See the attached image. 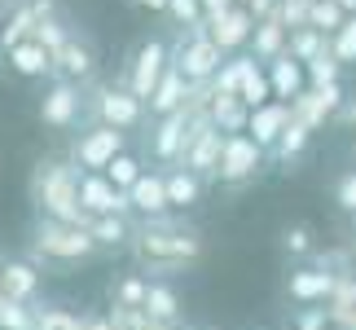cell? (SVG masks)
<instances>
[{
    "label": "cell",
    "instance_id": "1",
    "mask_svg": "<svg viewBox=\"0 0 356 330\" xmlns=\"http://www.w3.org/2000/svg\"><path fill=\"white\" fill-rule=\"evenodd\" d=\"M132 260L141 265V273H159V278L185 273L189 265L202 260V233L172 216L141 220L132 233Z\"/></svg>",
    "mask_w": 356,
    "mask_h": 330
},
{
    "label": "cell",
    "instance_id": "2",
    "mask_svg": "<svg viewBox=\"0 0 356 330\" xmlns=\"http://www.w3.org/2000/svg\"><path fill=\"white\" fill-rule=\"evenodd\" d=\"M79 172L71 159H44L31 176V203L40 216L66 220V225H88V212L79 203Z\"/></svg>",
    "mask_w": 356,
    "mask_h": 330
},
{
    "label": "cell",
    "instance_id": "3",
    "mask_svg": "<svg viewBox=\"0 0 356 330\" xmlns=\"http://www.w3.org/2000/svg\"><path fill=\"white\" fill-rule=\"evenodd\" d=\"M97 256V238L88 233V225H66V220H35V238H31V265L44 269H71Z\"/></svg>",
    "mask_w": 356,
    "mask_h": 330
},
{
    "label": "cell",
    "instance_id": "4",
    "mask_svg": "<svg viewBox=\"0 0 356 330\" xmlns=\"http://www.w3.org/2000/svg\"><path fill=\"white\" fill-rule=\"evenodd\" d=\"M225 62L229 58H225V49L207 36V22L194 26V31H181V40H176V49H172V66L189 79V84H211Z\"/></svg>",
    "mask_w": 356,
    "mask_h": 330
},
{
    "label": "cell",
    "instance_id": "5",
    "mask_svg": "<svg viewBox=\"0 0 356 330\" xmlns=\"http://www.w3.org/2000/svg\"><path fill=\"white\" fill-rule=\"evenodd\" d=\"M84 106L92 110V123H106V128H119V132L136 128V123L145 119V110H149L128 84H123V79H119V84H102Z\"/></svg>",
    "mask_w": 356,
    "mask_h": 330
},
{
    "label": "cell",
    "instance_id": "6",
    "mask_svg": "<svg viewBox=\"0 0 356 330\" xmlns=\"http://www.w3.org/2000/svg\"><path fill=\"white\" fill-rule=\"evenodd\" d=\"M220 155H225V132L211 123V115L194 119V128H189V136H185V150H181V168L198 172L202 181H216Z\"/></svg>",
    "mask_w": 356,
    "mask_h": 330
},
{
    "label": "cell",
    "instance_id": "7",
    "mask_svg": "<svg viewBox=\"0 0 356 330\" xmlns=\"http://www.w3.org/2000/svg\"><path fill=\"white\" fill-rule=\"evenodd\" d=\"M168 71H172V49L163 45V40H145V45L132 53L128 71H123V84H128L136 97L149 106V97H154V88L163 84V75H168Z\"/></svg>",
    "mask_w": 356,
    "mask_h": 330
},
{
    "label": "cell",
    "instance_id": "8",
    "mask_svg": "<svg viewBox=\"0 0 356 330\" xmlns=\"http://www.w3.org/2000/svg\"><path fill=\"white\" fill-rule=\"evenodd\" d=\"M119 155H123V132L106 128V123H92V128L79 132V141L71 146V163L79 172H106Z\"/></svg>",
    "mask_w": 356,
    "mask_h": 330
},
{
    "label": "cell",
    "instance_id": "9",
    "mask_svg": "<svg viewBox=\"0 0 356 330\" xmlns=\"http://www.w3.org/2000/svg\"><path fill=\"white\" fill-rule=\"evenodd\" d=\"M264 155H268V150L259 146V141H251L246 132L225 136V155H220V172H216V181H220V185L251 181V176L264 168Z\"/></svg>",
    "mask_w": 356,
    "mask_h": 330
},
{
    "label": "cell",
    "instance_id": "10",
    "mask_svg": "<svg viewBox=\"0 0 356 330\" xmlns=\"http://www.w3.org/2000/svg\"><path fill=\"white\" fill-rule=\"evenodd\" d=\"M79 203H84L88 220H92V216H128V212H132L128 194H123V189H115L106 172H84V176H79Z\"/></svg>",
    "mask_w": 356,
    "mask_h": 330
},
{
    "label": "cell",
    "instance_id": "11",
    "mask_svg": "<svg viewBox=\"0 0 356 330\" xmlns=\"http://www.w3.org/2000/svg\"><path fill=\"white\" fill-rule=\"evenodd\" d=\"M84 115V93H79L71 79H53V88L40 102V119L49 128H71V123Z\"/></svg>",
    "mask_w": 356,
    "mask_h": 330
},
{
    "label": "cell",
    "instance_id": "12",
    "mask_svg": "<svg viewBox=\"0 0 356 330\" xmlns=\"http://www.w3.org/2000/svg\"><path fill=\"white\" fill-rule=\"evenodd\" d=\"M194 128V115L181 106L176 115H163L154 123V136H149V150H154L159 163H181V150H185V136Z\"/></svg>",
    "mask_w": 356,
    "mask_h": 330
},
{
    "label": "cell",
    "instance_id": "13",
    "mask_svg": "<svg viewBox=\"0 0 356 330\" xmlns=\"http://www.w3.org/2000/svg\"><path fill=\"white\" fill-rule=\"evenodd\" d=\"M207 36H211L225 53L242 49L246 40L255 36V18H251V9H246V5H234V9H225V13H216V18H207Z\"/></svg>",
    "mask_w": 356,
    "mask_h": 330
},
{
    "label": "cell",
    "instance_id": "14",
    "mask_svg": "<svg viewBox=\"0 0 356 330\" xmlns=\"http://www.w3.org/2000/svg\"><path fill=\"white\" fill-rule=\"evenodd\" d=\"M128 203H132V212L141 216V220L168 216V207H172V198H168V172H145L141 181L128 189Z\"/></svg>",
    "mask_w": 356,
    "mask_h": 330
},
{
    "label": "cell",
    "instance_id": "15",
    "mask_svg": "<svg viewBox=\"0 0 356 330\" xmlns=\"http://www.w3.org/2000/svg\"><path fill=\"white\" fill-rule=\"evenodd\" d=\"M291 102H268V106H259V110H251V123H246V136L251 141H259L264 150H273L282 141V132L291 128Z\"/></svg>",
    "mask_w": 356,
    "mask_h": 330
},
{
    "label": "cell",
    "instance_id": "16",
    "mask_svg": "<svg viewBox=\"0 0 356 330\" xmlns=\"http://www.w3.org/2000/svg\"><path fill=\"white\" fill-rule=\"evenodd\" d=\"M268 79H273V102H295L299 93H308V66L295 62L291 53L268 62Z\"/></svg>",
    "mask_w": 356,
    "mask_h": 330
},
{
    "label": "cell",
    "instance_id": "17",
    "mask_svg": "<svg viewBox=\"0 0 356 330\" xmlns=\"http://www.w3.org/2000/svg\"><path fill=\"white\" fill-rule=\"evenodd\" d=\"M92 75V49L84 40H66V45L53 53V79H71V84H84Z\"/></svg>",
    "mask_w": 356,
    "mask_h": 330
},
{
    "label": "cell",
    "instance_id": "18",
    "mask_svg": "<svg viewBox=\"0 0 356 330\" xmlns=\"http://www.w3.org/2000/svg\"><path fill=\"white\" fill-rule=\"evenodd\" d=\"M0 291H5V299L31 304L35 291H40V269L31 265V260H9V265L0 269Z\"/></svg>",
    "mask_w": 356,
    "mask_h": 330
},
{
    "label": "cell",
    "instance_id": "19",
    "mask_svg": "<svg viewBox=\"0 0 356 330\" xmlns=\"http://www.w3.org/2000/svg\"><path fill=\"white\" fill-rule=\"evenodd\" d=\"M286 45H291V26L282 22V13L277 18H268V22H255V36H251V58L255 62H277Z\"/></svg>",
    "mask_w": 356,
    "mask_h": 330
},
{
    "label": "cell",
    "instance_id": "20",
    "mask_svg": "<svg viewBox=\"0 0 356 330\" xmlns=\"http://www.w3.org/2000/svg\"><path fill=\"white\" fill-rule=\"evenodd\" d=\"M339 291V278L330 269H299L291 273V299H299V304H317V299L334 295Z\"/></svg>",
    "mask_w": 356,
    "mask_h": 330
},
{
    "label": "cell",
    "instance_id": "21",
    "mask_svg": "<svg viewBox=\"0 0 356 330\" xmlns=\"http://www.w3.org/2000/svg\"><path fill=\"white\" fill-rule=\"evenodd\" d=\"M185 97H189V79H185L181 71H176V66H172V71L163 75V84L154 88V97H149V115H154V119L176 115V110L185 106Z\"/></svg>",
    "mask_w": 356,
    "mask_h": 330
},
{
    "label": "cell",
    "instance_id": "22",
    "mask_svg": "<svg viewBox=\"0 0 356 330\" xmlns=\"http://www.w3.org/2000/svg\"><path fill=\"white\" fill-rule=\"evenodd\" d=\"M9 66L26 79H40V75H53V53L35 40H22L18 49H9Z\"/></svg>",
    "mask_w": 356,
    "mask_h": 330
},
{
    "label": "cell",
    "instance_id": "23",
    "mask_svg": "<svg viewBox=\"0 0 356 330\" xmlns=\"http://www.w3.org/2000/svg\"><path fill=\"white\" fill-rule=\"evenodd\" d=\"M211 123H216L225 136L246 132V123H251V106H246L242 97H225V93H216V102H211Z\"/></svg>",
    "mask_w": 356,
    "mask_h": 330
},
{
    "label": "cell",
    "instance_id": "24",
    "mask_svg": "<svg viewBox=\"0 0 356 330\" xmlns=\"http://www.w3.org/2000/svg\"><path fill=\"white\" fill-rule=\"evenodd\" d=\"M202 176L198 172H189V168H181V163H176V168L168 172V198H172V207H194V203L202 198Z\"/></svg>",
    "mask_w": 356,
    "mask_h": 330
},
{
    "label": "cell",
    "instance_id": "25",
    "mask_svg": "<svg viewBox=\"0 0 356 330\" xmlns=\"http://www.w3.org/2000/svg\"><path fill=\"white\" fill-rule=\"evenodd\" d=\"M88 233L97 238V246H132L136 225H132L128 216H92L88 220Z\"/></svg>",
    "mask_w": 356,
    "mask_h": 330
},
{
    "label": "cell",
    "instance_id": "26",
    "mask_svg": "<svg viewBox=\"0 0 356 330\" xmlns=\"http://www.w3.org/2000/svg\"><path fill=\"white\" fill-rule=\"evenodd\" d=\"M330 49V36H321L317 26H299V31H291V45H286V53H291L295 62H317L321 53Z\"/></svg>",
    "mask_w": 356,
    "mask_h": 330
},
{
    "label": "cell",
    "instance_id": "27",
    "mask_svg": "<svg viewBox=\"0 0 356 330\" xmlns=\"http://www.w3.org/2000/svg\"><path fill=\"white\" fill-rule=\"evenodd\" d=\"M238 97L251 106V110H259V106H268V102H273V79H268V71H264V62H255L251 71H246L242 88H238Z\"/></svg>",
    "mask_w": 356,
    "mask_h": 330
},
{
    "label": "cell",
    "instance_id": "28",
    "mask_svg": "<svg viewBox=\"0 0 356 330\" xmlns=\"http://www.w3.org/2000/svg\"><path fill=\"white\" fill-rule=\"evenodd\" d=\"M251 66H255L251 53H238V58H229V62L220 66V75L211 79V88L225 93V97H238V88H242V79H246V71H251Z\"/></svg>",
    "mask_w": 356,
    "mask_h": 330
},
{
    "label": "cell",
    "instance_id": "29",
    "mask_svg": "<svg viewBox=\"0 0 356 330\" xmlns=\"http://www.w3.org/2000/svg\"><path fill=\"white\" fill-rule=\"evenodd\" d=\"M145 313L159 322H181V299H176L172 286L163 282H149V295H145Z\"/></svg>",
    "mask_w": 356,
    "mask_h": 330
},
{
    "label": "cell",
    "instance_id": "30",
    "mask_svg": "<svg viewBox=\"0 0 356 330\" xmlns=\"http://www.w3.org/2000/svg\"><path fill=\"white\" fill-rule=\"evenodd\" d=\"M308 136H312V128H304V123H299V119H291V128H286V132H282V141H277V146H273V150H268V155H273V159H277V163H291V159H299V155H304V146H308Z\"/></svg>",
    "mask_w": 356,
    "mask_h": 330
},
{
    "label": "cell",
    "instance_id": "31",
    "mask_svg": "<svg viewBox=\"0 0 356 330\" xmlns=\"http://www.w3.org/2000/svg\"><path fill=\"white\" fill-rule=\"evenodd\" d=\"M343 22H348V13H343V5H339V0H312V18H308V26H317L321 36H334Z\"/></svg>",
    "mask_w": 356,
    "mask_h": 330
},
{
    "label": "cell",
    "instance_id": "32",
    "mask_svg": "<svg viewBox=\"0 0 356 330\" xmlns=\"http://www.w3.org/2000/svg\"><path fill=\"white\" fill-rule=\"evenodd\" d=\"M168 18L181 31H194V26L207 22V9H202V0H168Z\"/></svg>",
    "mask_w": 356,
    "mask_h": 330
},
{
    "label": "cell",
    "instance_id": "33",
    "mask_svg": "<svg viewBox=\"0 0 356 330\" xmlns=\"http://www.w3.org/2000/svg\"><path fill=\"white\" fill-rule=\"evenodd\" d=\"M339 71H343V62L325 49L317 62H308V88H330V84H339Z\"/></svg>",
    "mask_w": 356,
    "mask_h": 330
},
{
    "label": "cell",
    "instance_id": "34",
    "mask_svg": "<svg viewBox=\"0 0 356 330\" xmlns=\"http://www.w3.org/2000/svg\"><path fill=\"white\" fill-rule=\"evenodd\" d=\"M106 176H111V185H115V189H123V194H128V189H132L136 181H141L145 172H141V163H136V159L128 155V150H123V155L111 163V168H106Z\"/></svg>",
    "mask_w": 356,
    "mask_h": 330
},
{
    "label": "cell",
    "instance_id": "35",
    "mask_svg": "<svg viewBox=\"0 0 356 330\" xmlns=\"http://www.w3.org/2000/svg\"><path fill=\"white\" fill-rule=\"evenodd\" d=\"M0 330H35V308L18 299H0Z\"/></svg>",
    "mask_w": 356,
    "mask_h": 330
},
{
    "label": "cell",
    "instance_id": "36",
    "mask_svg": "<svg viewBox=\"0 0 356 330\" xmlns=\"http://www.w3.org/2000/svg\"><path fill=\"white\" fill-rule=\"evenodd\" d=\"M31 40H35V45H44L49 53H58L66 40H71V31H66V26L58 22V13H44V18L35 22V36H31Z\"/></svg>",
    "mask_w": 356,
    "mask_h": 330
},
{
    "label": "cell",
    "instance_id": "37",
    "mask_svg": "<svg viewBox=\"0 0 356 330\" xmlns=\"http://www.w3.org/2000/svg\"><path fill=\"white\" fill-rule=\"evenodd\" d=\"M35 330H79V317L71 308L49 304V308H35Z\"/></svg>",
    "mask_w": 356,
    "mask_h": 330
},
{
    "label": "cell",
    "instance_id": "38",
    "mask_svg": "<svg viewBox=\"0 0 356 330\" xmlns=\"http://www.w3.org/2000/svg\"><path fill=\"white\" fill-rule=\"evenodd\" d=\"M330 53H334V58L343 62V66L356 62V18H348V22L330 36Z\"/></svg>",
    "mask_w": 356,
    "mask_h": 330
},
{
    "label": "cell",
    "instance_id": "39",
    "mask_svg": "<svg viewBox=\"0 0 356 330\" xmlns=\"http://www.w3.org/2000/svg\"><path fill=\"white\" fill-rule=\"evenodd\" d=\"M145 295H149L145 278H123L115 286V304H128V308H145Z\"/></svg>",
    "mask_w": 356,
    "mask_h": 330
},
{
    "label": "cell",
    "instance_id": "40",
    "mask_svg": "<svg viewBox=\"0 0 356 330\" xmlns=\"http://www.w3.org/2000/svg\"><path fill=\"white\" fill-rule=\"evenodd\" d=\"M308 18H312V0H282V22L291 26V31L308 26Z\"/></svg>",
    "mask_w": 356,
    "mask_h": 330
},
{
    "label": "cell",
    "instance_id": "41",
    "mask_svg": "<svg viewBox=\"0 0 356 330\" xmlns=\"http://www.w3.org/2000/svg\"><path fill=\"white\" fill-rule=\"evenodd\" d=\"M334 198H339V207H343V212H356V172H348L343 181H339Z\"/></svg>",
    "mask_w": 356,
    "mask_h": 330
},
{
    "label": "cell",
    "instance_id": "42",
    "mask_svg": "<svg viewBox=\"0 0 356 330\" xmlns=\"http://www.w3.org/2000/svg\"><path fill=\"white\" fill-rule=\"evenodd\" d=\"M308 246H312V233H308V229H286V251L304 256Z\"/></svg>",
    "mask_w": 356,
    "mask_h": 330
},
{
    "label": "cell",
    "instance_id": "43",
    "mask_svg": "<svg viewBox=\"0 0 356 330\" xmlns=\"http://www.w3.org/2000/svg\"><path fill=\"white\" fill-rule=\"evenodd\" d=\"M79 330H115L111 317H102V313H79Z\"/></svg>",
    "mask_w": 356,
    "mask_h": 330
},
{
    "label": "cell",
    "instance_id": "44",
    "mask_svg": "<svg viewBox=\"0 0 356 330\" xmlns=\"http://www.w3.org/2000/svg\"><path fill=\"white\" fill-rule=\"evenodd\" d=\"M238 0H202V9H207V18H216V13H225V9H234Z\"/></svg>",
    "mask_w": 356,
    "mask_h": 330
},
{
    "label": "cell",
    "instance_id": "45",
    "mask_svg": "<svg viewBox=\"0 0 356 330\" xmlns=\"http://www.w3.org/2000/svg\"><path fill=\"white\" fill-rule=\"evenodd\" d=\"M132 5H141L149 13H168V0H132Z\"/></svg>",
    "mask_w": 356,
    "mask_h": 330
},
{
    "label": "cell",
    "instance_id": "46",
    "mask_svg": "<svg viewBox=\"0 0 356 330\" xmlns=\"http://www.w3.org/2000/svg\"><path fill=\"white\" fill-rule=\"evenodd\" d=\"M339 5H343V13H348V18H356V0H339Z\"/></svg>",
    "mask_w": 356,
    "mask_h": 330
},
{
    "label": "cell",
    "instance_id": "47",
    "mask_svg": "<svg viewBox=\"0 0 356 330\" xmlns=\"http://www.w3.org/2000/svg\"><path fill=\"white\" fill-rule=\"evenodd\" d=\"M0 299H5V291H0Z\"/></svg>",
    "mask_w": 356,
    "mask_h": 330
},
{
    "label": "cell",
    "instance_id": "48",
    "mask_svg": "<svg viewBox=\"0 0 356 330\" xmlns=\"http://www.w3.org/2000/svg\"><path fill=\"white\" fill-rule=\"evenodd\" d=\"M0 5H5V0H0Z\"/></svg>",
    "mask_w": 356,
    "mask_h": 330
},
{
    "label": "cell",
    "instance_id": "49",
    "mask_svg": "<svg viewBox=\"0 0 356 330\" xmlns=\"http://www.w3.org/2000/svg\"><path fill=\"white\" fill-rule=\"evenodd\" d=\"M0 269H5V265H0Z\"/></svg>",
    "mask_w": 356,
    "mask_h": 330
}]
</instances>
